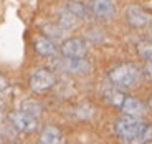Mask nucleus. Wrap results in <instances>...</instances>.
<instances>
[{"label":"nucleus","instance_id":"nucleus-1","mask_svg":"<svg viewBox=\"0 0 152 144\" xmlns=\"http://www.w3.org/2000/svg\"><path fill=\"white\" fill-rule=\"evenodd\" d=\"M114 129H116L118 137L124 143H145L152 139V128L139 121V118H132L127 114L118 119Z\"/></svg>","mask_w":152,"mask_h":144},{"label":"nucleus","instance_id":"nucleus-2","mask_svg":"<svg viewBox=\"0 0 152 144\" xmlns=\"http://www.w3.org/2000/svg\"><path fill=\"white\" fill-rule=\"evenodd\" d=\"M109 81L116 88H134L141 81V71L134 65H119L109 71Z\"/></svg>","mask_w":152,"mask_h":144},{"label":"nucleus","instance_id":"nucleus-3","mask_svg":"<svg viewBox=\"0 0 152 144\" xmlns=\"http://www.w3.org/2000/svg\"><path fill=\"white\" fill-rule=\"evenodd\" d=\"M10 123L12 126L20 131V133H33L35 129L38 128V121H37V116L27 113V111H15V113L10 114Z\"/></svg>","mask_w":152,"mask_h":144},{"label":"nucleus","instance_id":"nucleus-4","mask_svg":"<svg viewBox=\"0 0 152 144\" xmlns=\"http://www.w3.org/2000/svg\"><path fill=\"white\" fill-rule=\"evenodd\" d=\"M55 66L65 73L71 75H88L91 71V63L84 58H66L61 61H55Z\"/></svg>","mask_w":152,"mask_h":144},{"label":"nucleus","instance_id":"nucleus-5","mask_svg":"<svg viewBox=\"0 0 152 144\" xmlns=\"http://www.w3.org/2000/svg\"><path fill=\"white\" fill-rule=\"evenodd\" d=\"M55 84V76L50 70L40 68L35 70L30 76V88L37 93H43V91L50 90Z\"/></svg>","mask_w":152,"mask_h":144},{"label":"nucleus","instance_id":"nucleus-6","mask_svg":"<svg viewBox=\"0 0 152 144\" xmlns=\"http://www.w3.org/2000/svg\"><path fill=\"white\" fill-rule=\"evenodd\" d=\"M61 53L66 58H84L88 55V45L80 38H69L61 45Z\"/></svg>","mask_w":152,"mask_h":144},{"label":"nucleus","instance_id":"nucleus-7","mask_svg":"<svg viewBox=\"0 0 152 144\" xmlns=\"http://www.w3.org/2000/svg\"><path fill=\"white\" fill-rule=\"evenodd\" d=\"M127 20L132 27L136 28H144L147 27L149 23H151V15H149L147 12H144L141 7H137V5H131L127 8Z\"/></svg>","mask_w":152,"mask_h":144},{"label":"nucleus","instance_id":"nucleus-8","mask_svg":"<svg viewBox=\"0 0 152 144\" xmlns=\"http://www.w3.org/2000/svg\"><path fill=\"white\" fill-rule=\"evenodd\" d=\"M91 10L101 18H113L116 15V5L113 0H93Z\"/></svg>","mask_w":152,"mask_h":144},{"label":"nucleus","instance_id":"nucleus-9","mask_svg":"<svg viewBox=\"0 0 152 144\" xmlns=\"http://www.w3.org/2000/svg\"><path fill=\"white\" fill-rule=\"evenodd\" d=\"M121 109L124 114L132 118H142L145 114V106L136 98H126L124 103L121 104Z\"/></svg>","mask_w":152,"mask_h":144},{"label":"nucleus","instance_id":"nucleus-10","mask_svg":"<svg viewBox=\"0 0 152 144\" xmlns=\"http://www.w3.org/2000/svg\"><path fill=\"white\" fill-rule=\"evenodd\" d=\"M35 50H37L42 57H55V55L58 53V48H56V45H55V42L50 40V38H46V37L37 38Z\"/></svg>","mask_w":152,"mask_h":144},{"label":"nucleus","instance_id":"nucleus-11","mask_svg":"<svg viewBox=\"0 0 152 144\" xmlns=\"http://www.w3.org/2000/svg\"><path fill=\"white\" fill-rule=\"evenodd\" d=\"M42 143L45 144H60L63 143V134L58 128H53V126H48V128L43 129L42 133Z\"/></svg>","mask_w":152,"mask_h":144},{"label":"nucleus","instance_id":"nucleus-12","mask_svg":"<svg viewBox=\"0 0 152 144\" xmlns=\"http://www.w3.org/2000/svg\"><path fill=\"white\" fill-rule=\"evenodd\" d=\"M78 22H80V18H78L76 15H73L68 8H66L65 12H61V13H60V25L65 28V30L75 28L76 25H78Z\"/></svg>","mask_w":152,"mask_h":144},{"label":"nucleus","instance_id":"nucleus-13","mask_svg":"<svg viewBox=\"0 0 152 144\" xmlns=\"http://www.w3.org/2000/svg\"><path fill=\"white\" fill-rule=\"evenodd\" d=\"M106 99L113 104V106H119V108H121V104L124 103L126 96L122 95L121 91H118V90H109L106 93Z\"/></svg>","mask_w":152,"mask_h":144},{"label":"nucleus","instance_id":"nucleus-14","mask_svg":"<svg viewBox=\"0 0 152 144\" xmlns=\"http://www.w3.org/2000/svg\"><path fill=\"white\" fill-rule=\"evenodd\" d=\"M66 8L71 12L73 15L78 17V18H86V17H88V10H86V7H84L83 4H78V2H69Z\"/></svg>","mask_w":152,"mask_h":144},{"label":"nucleus","instance_id":"nucleus-15","mask_svg":"<svg viewBox=\"0 0 152 144\" xmlns=\"http://www.w3.org/2000/svg\"><path fill=\"white\" fill-rule=\"evenodd\" d=\"M137 51L144 60L152 61V42H139L137 43Z\"/></svg>","mask_w":152,"mask_h":144},{"label":"nucleus","instance_id":"nucleus-16","mask_svg":"<svg viewBox=\"0 0 152 144\" xmlns=\"http://www.w3.org/2000/svg\"><path fill=\"white\" fill-rule=\"evenodd\" d=\"M22 109L27 111V113H30V114H33V116H38V114H40V111H42L37 103H31V101H25V103H23Z\"/></svg>","mask_w":152,"mask_h":144},{"label":"nucleus","instance_id":"nucleus-17","mask_svg":"<svg viewBox=\"0 0 152 144\" xmlns=\"http://www.w3.org/2000/svg\"><path fill=\"white\" fill-rule=\"evenodd\" d=\"M5 90H7V81H5V78L2 75H0V96L5 93Z\"/></svg>","mask_w":152,"mask_h":144},{"label":"nucleus","instance_id":"nucleus-18","mask_svg":"<svg viewBox=\"0 0 152 144\" xmlns=\"http://www.w3.org/2000/svg\"><path fill=\"white\" fill-rule=\"evenodd\" d=\"M145 73H147V76L152 80V61H149V65L145 66Z\"/></svg>","mask_w":152,"mask_h":144},{"label":"nucleus","instance_id":"nucleus-19","mask_svg":"<svg viewBox=\"0 0 152 144\" xmlns=\"http://www.w3.org/2000/svg\"><path fill=\"white\" fill-rule=\"evenodd\" d=\"M0 143H2V134H0Z\"/></svg>","mask_w":152,"mask_h":144}]
</instances>
